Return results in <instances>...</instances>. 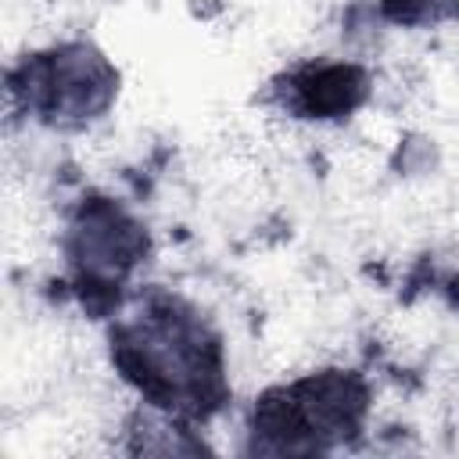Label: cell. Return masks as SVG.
Wrapping results in <instances>:
<instances>
[{
	"label": "cell",
	"mask_w": 459,
	"mask_h": 459,
	"mask_svg": "<svg viewBox=\"0 0 459 459\" xmlns=\"http://www.w3.org/2000/svg\"><path fill=\"white\" fill-rule=\"evenodd\" d=\"M111 355L151 405L208 412L222 398V355L208 326L179 301H151L111 333Z\"/></svg>",
	"instance_id": "obj_1"
},
{
	"label": "cell",
	"mask_w": 459,
	"mask_h": 459,
	"mask_svg": "<svg viewBox=\"0 0 459 459\" xmlns=\"http://www.w3.org/2000/svg\"><path fill=\"white\" fill-rule=\"evenodd\" d=\"M387 14L394 22H405V25H420V22H441L448 14H455V4L452 0H384Z\"/></svg>",
	"instance_id": "obj_6"
},
{
	"label": "cell",
	"mask_w": 459,
	"mask_h": 459,
	"mask_svg": "<svg viewBox=\"0 0 459 459\" xmlns=\"http://www.w3.org/2000/svg\"><path fill=\"white\" fill-rule=\"evenodd\" d=\"M143 230L111 201L86 204L68 233V258L75 265L79 283H90V290H118L133 265L143 258Z\"/></svg>",
	"instance_id": "obj_4"
},
{
	"label": "cell",
	"mask_w": 459,
	"mask_h": 459,
	"mask_svg": "<svg viewBox=\"0 0 459 459\" xmlns=\"http://www.w3.org/2000/svg\"><path fill=\"white\" fill-rule=\"evenodd\" d=\"M366 93V75L355 65H308L290 75V104L305 118L348 115Z\"/></svg>",
	"instance_id": "obj_5"
},
{
	"label": "cell",
	"mask_w": 459,
	"mask_h": 459,
	"mask_svg": "<svg viewBox=\"0 0 459 459\" xmlns=\"http://www.w3.org/2000/svg\"><path fill=\"white\" fill-rule=\"evenodd\" d=\"M11 90L22 93L25 111H32L36 118L54 126H79L97 118L111 104L115 72L93 47L72 43L25 61L22 79H14Z\"/></svg>",
	"instance_id": "obj_3"
},
{
	"label": "cell",
	"mask_w": 459,
	"mask_h": 459,
	"mask_svg": "<svg viewBox=\"0 0 459 459\" xmlns=\"http://www.w3.org/2000/svg\"><path fill=\"white\" fill-rule=\"evenodd\" d=\"M366 412V387L344 369H323L269 391L255 409L262 452H316L348 437Z\"/></svg>",
	"instance_id": "obj_2"
}]
</instances>
